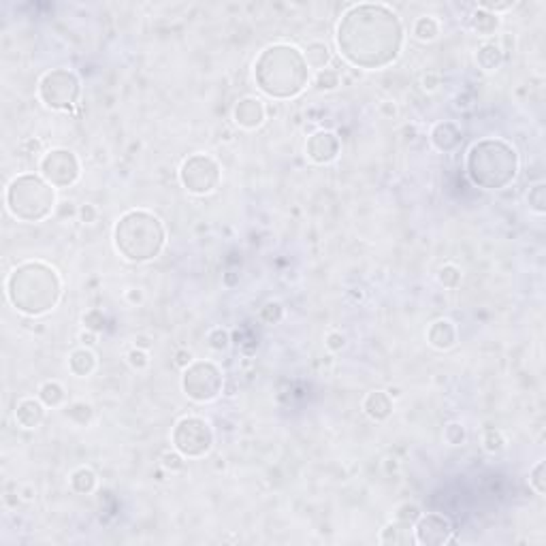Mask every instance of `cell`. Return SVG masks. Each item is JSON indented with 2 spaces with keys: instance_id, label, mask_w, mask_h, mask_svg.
Segmentation results:
<instances>
[{
  "instance_id": "32",
  "label": "cell",
  "mask_w": 546,
  "mask_h": 546,
  "mask_svg": "<svg viewBox=\"0 0 546 546\" xmlns=\"http://www.w3.org/2000/svg\"><path fill=\"white\" fill-rule=\"evenodd\" d=\"M482 448H484L486 452H491V455L501 452V450L506 448V438H503V433H501L499 429H489V431H484V435H482Z\"/></svg>"
},
{
  "instance_id": "34",
  "label": "cell",
  "mask_w": 546,
  "mask_h": 546,
  "mask_svg": "<svg viewBox=\"0 0 546 546\" xmlns=\"http://www.w3.org/2000/svg\"><path fill=\"white\" fill-rule=\"evenodd\" d=\"M160 465H162L165 469H169L171 474H175V472H182V469L186 467V457L173 448V450L162 452V457H160Z\"/></svg>"
},
{
  "instance_id": "33",
  "label": "cell",
  "mask_w": 546,
  "mask_h": 546,
  "mask_svg": "<svg viewBox=\"0 0 546 546\" xmlns=\"http://www.w3.org/2000/svg\"><path fill=\"white\" fill-rule=\"evenodd\" d=\"M207 344H209V348H211V350L222 352V350H226V348H228V344H230V335H228V331H226V329H222V327H213V329L207 333Z\"/></svg>"
},
{
  "instance_id": "12",
  "label": "cell",
  "mask_w": 546,
  "mask_h": 546,
  "mask_svg": "<svg viewBox=\"0 0 546 546\" xmlns=\"http://www.w3.org/2000/svg\"><path fill=\"white\" fill-rule=\"evenodd\" d=\"M412 531H414V544H420V546H444L455 542V527L450 518H446L440 512L420 514L418 520L412 525Z\"/></svg>"
},
{
  "instance_id": "2",
  "label": "cell",
  "mask_w": 546,
  "mask_h": 546,
  "mask_svg": "<svg viewBox=\"0 0 546 546\" xmlns=\"http://www.w3.org/2000/svg\"><path fill=\"white\" fill-rule=\"evenodd\" d=\"M254 82L271 99H295L310 84V67L299 48L276 43L254 60Z\"/></svg>"
},
{
  "instance_id": "6",
  "label": "cell",
  "mask_w": 546,
  "mask_h": 546,
  "mask_svg": "<svg viewBox=\"0 0 546 546\" xmlns=\"http://www.w3.org/2000/svg\"><path fill=\"white\" fill-rule=\"evenodd\" d=\"M9 213L22 222H43L56 211V188L35 173H22L13 177L5 192Z\"/></svg>"
},
{
  "instance_id": "4",
  "label": "cell",
  "mask_w": 546,
  "mask_h": 546,
  "mask_svg": "<svg viewBox=\"0 0 546 546\" xmlns=\"http://www.w3.org/2000/svg\"><path fill=\"white\" fill-rule=\"evenodd\" d=\"M520 167L518 152L503 139H480L465 156V173L469 182L484 190H503L516 179Z\"/></svg>"
},
{
  "instance_id": "11",
  "label": "cell",
  "mask_w": 546,
  "mask_h": 546,
  "mask_svg": "<svg viewBox=\"0 0 546 546\" xmlns=\"http://www.w3.org/2000/svg\"><path fill=\"white\" fill-rule=\"evenodd\" d=\"M39 171L54 188H69L82 175L77 156L67 147H54L45 152L39 160Z\"/></svg>"
},
{
  "instance_id": "13",
  "label": "cell",
  "mask_w": 546,
  "mask_h": 546,
  "mask_svg": "<svg viewBox=\"0 0 546 546\" xmlns=\"http://www.w3.org/2000/svg\"><path fill=\"white\" fill-rule=\"evenodd\" d=\"M342 143L333 130H316L306 143V156L314 165H329L340 156Z\"/></svg>"
},
{
  "instance_id": "46",
  "label": "cell",
  "mask_w": 546,
  "mask_h": 546,
  "mask_svg": "<svg viewBox=\"0 0 546 546\" xmlns=\"http://www.w3.org/2000/svg\"><path fill=\"white\" fill-rule=\"evenodd\" d=\"M96 338H99V333H94V331H90V329H86V331H82V333H79V344H82V346H86V348H92V346L96 344Z\"/></svg>"
},
{
  "instance_id": "7",
  "label": "cell",
  "mask_w": 546,
  "mask_h": 546,
  "mask_svg": "<svg viewBox=\"0 0 546 546\" xmlns=\"http://www.w3.org/2000/svg\"><path fill=\"white\" fill-rule=\"evenodd\" d=\"M37 94L41 103L54 111H69L82 94L79 77L69 69H52L39 79Z\"/></svg>"
},
{
  "instance_id": "1",
  "label": "cell",
  "mask_w": 546,
  "mask_h": 546,
  "mask_svg": "<svg viewBox=\"0 0 546 546\" xmlns=\"http://www.w3.org/2000/svg\"><path fill=\"white\" fill-rule=\"evenodd\" d=\"M403 24L386 5H352L340 20L335 43L344 60L363 71L393 65L403 50Z\"/></svg>"
},
{
  "instance_id": "38",
  "label": "cell",
  "mask_w": 546,
  "mask_h": 546,
  "mask_svg": "<svg viewBox=\"0 0 546 546\" xmlns=\"http://www.w3.org/2000/svg\"><path fill=\"white\" fill-rule=\"evenodd\" d=\"M529 484L535 489L537 495H544L546 493V482H544V461H537L531 472H529Z\"/></svg>"
},
{
  "instance_id": "18",
  "label": "cell",
  "mask_w": 546,
  "mask_h": 546,
  "mask_svg": "<svg viewBox=\"0 0 546 546\" xmlns=\"http://www.w3.org/2000/svg\"><path fill=\"white\" fill-rule=\"evenodd\" d=\"M363 412L376 420V423H382L386 420L391 414H393V399L386 391H372L365 395L363 399Z\"/></svg>"
},
{
  "instance_id": "21",
  "label": "cell",
  "mask_w": 546,
  "mask_h": 546,
  "mask_svg": "<svg viewBox=\"0 0 546 546\" xmlns=\"http://www.w3.org/2000/svg\"><path fill=\"white\" fill-rule=\"evenodd\" d=\"M303 58H306L308 67L318 73V71L329 69V65L333 60V52H331V48L325 41H312L303 50Z\"/></svg>"
},
{
  "instance_id": "41",
  "label": "cell",
  "mask_w": 546,
  "mask_h": 546,
  "mask_svg": "<svg viewBox=\"0 0 546 546\" xmlns=\"http://www.w3.org/2000/svg\"><path fill=\"white\" fill-rule=\"evenodd\" d=\"M77 213H79V209L75 207L73 201H60V203L56 205V211H54V216L60 218V220L73 218V216H77Z\"/></svg>"
},
{
  "instance_id": "43",
  "label": "cell",
  "mask_w": 546,
  "mask_h": 546,
  "mask_svg": "<svg viewBox=\"0 0 546 546\" xmlns=\"http://www.w3.org/2000/svg\"><path fill=\"white\" fill-rule=\"evenodd\" d=\"M440 84H442L440 73L429 71V73H425V75L420 77V86H423V90H425V92H435V90L440 88Z\"/></svg>"
},
{
  "instance_id": "5",
  "label": "cell",
  "mask_w": 546,
  "mask_h": 546,
  "mask_svg": "<svg viewBox=\"0 0 546 546\" xmlns=\"http://www.w3.org/2000/svg\"><path fill=\"white\" fill-rule=\"evenodd\" d=\"M167 243V230L158 216L145 209L122 213L113 226V245L128 262L154 260Z\"/></svg>"
},
{
  "instance_id": "17",
  "label": "cell",
  "mask_w": 546,
  "mask_h": 546,
  "mask_svg": "<svg viewBox=\"0 0 546 546\" xmlns=\"http://www.w3.org/2000/svg\"><path fill=\"white\" fill-rule=\"evenodd\" d=\"M45 418V403L35 397H24L16 403V423L22 429H37Z\"/></svg>"
},
{
  "instance_id": "24",
  "label": "cell",
  "mask_w": 546,
  "mask_h": 546,
  "mask_svg": "<svg viewBox=\"0 0 546 546\" xmlns=\"http://www.w3.org/2000/svg\"><path fill=\"white\" fill-rule=\"evenodd\" d=\"M440 30H442V26L433 16H423L412 24V37L416 41H423V43L435 41L440 37Z\"/></svg>"
},
{
  "instance_id": "15",
  "label": "cell",
  "mask_w": 546,
  "mask_h": 546,
  "mask_svg": "<svg viewBox=\"0 0 546 546\" xmlns=\"http://www.w3.org/2000/svg\"><path fill=\"white\" fill-rule=\"evenodd\" d=\"M429 141L438 152H444V154L452 152L461 143V128L450 120L438 122V124H433V128L429 133Z\"/></svg>"
},
{
  "instance_id": "39",
  "label": "cell",
  "mask_w": 546,
  "mask_h": 546,
  "mask_svg": "<svg viewBox=\"0 0 546 546\" xmlns=\"http://www.w3.org/2000/svg\"><path fill=\"white\" fill-rule=\"evenodd\" d=\"M84 327L90 329V331H94V333L103 331V327H105V316H103V312H101V310H90V312H86V314H84Z\"/></svg>"
},
{
  "instance_id": "35",
  "label": "cell",
  "mask_w": 546,
  "mask_h": 546,
  "mask_svg": "<svg viewBox=\"0 0 546 546\" xmlns=\"http://www.w3.org/2000/svg\"><path fill=\"white\" fill-rule=\"evenodd\" d=\"M420 514H423L420 508L412 501H406V503L397 506V510H395V518L401 520V523H408V525H414Z\"/></svg>"
},
{
  "instance_id": "28",
  "label": "cell",
  "mask_w": 546,
  "mask_h": 546,
  "mask_svg": "<svg viewBox=\"0 0 546 546\" xmlns=\"http://www.w3.org/2000/svg\"><path fill=\"white\" fill-rule=\"evenodd\" d=\"M340 82H342L340 73L329 67V69L316 73V77H314V88H316L318 92H333V90H338Z\"/></svg>"
},
{
  "instance_id": "49",
  "label": "cell",
  "mask_w": 546,
  "mask_h": 546,
  "mask_svg": "<svg viewBox=\"0 0 546 546\" xmlns=\"http://www.w3.org/2000/svg\"><path fill=\"white\" fill-rule=\"evenodd\" d=\"M386 393H389V395H391V399H397V397H399V395H401V393H399V389H393V386H391V389H389V391H386Z\"/></svg>"
},
{
  "instance_id": "20",
  "label": "cell",
  "mask_w": 546,
  "mask_h": 546,
  "mask_svg": "<svg viewBox=\"0 0 546 546\" xmlns=\"http://www.w3.org/2000/svg\"><path fill=\"white\" fill-rule=\"evenodd\" d=\"M378 542H380V544H412V542H414L412 525L401 523V520L395 518V520L386 523V525L380 529Z\"/></svg>"
},
{
  "instance_id": "19",
  "label": "cell",
  "mask_w": 546,
  "mask_h": 546,
  "mask_svg": "<svg viewBox=\"0 0 546 546\" xmlns=\"http://www.w3.org/2000/svg\"><path fill=\"white\" fill-rule=\"evenodd\" d=\"M96 369V355L92 352V348H77L71 352L69 357V372L75 376V378H88L92 376Z\"/></svg>"
},
{
  "instance_id": "47",
  "label": "cell",
  "mask_w": 546,
  "mask_h": 546,
  "mask_svg": "<svg viewBox=\"0 0 546 546\" xmlns=\"http://www.w3.org/2000/svg\"><path fill=\"white\" fill-rule=\"evenodd\" d=\"M380 113H384V116H389V118L397 116V105H395V101H384V103L380 105Z\"/></svg>"
},
{
  "instance_id": "16",
  "label": "cell",
  "mask_w": 546,
  "mask_h": 546,
  "mask_svg": "<svg viewBox=\"0 0 546 546\" xmlns=\"http://www.w3.org/2000/svg\"><path fill=\"white\" fill-rule=\"evenodd\" d=\"M457 340H459L457 327H455V323L448 321V318H440V321L431 323L429 329H427V342H429V346L435 348V350H442V352H444V350H450V348L457 344Z\"/></svg>"
},
{
  "instance_id": "37",
  "label": "cell",
  "mask_w": 546,
  "mask_h": 546,
  "mask_svg": "<svg viewBox=\"0 0 546 546\" xmlns=\"http://www.w3.org/2000/svg\"><path fill=\"white\" fill-rule=\"evenodd\" d=\"M126 361H128V365L133 367V369H137V372H143V369H147V365H150V355H147V350H141V348H130L128 352H126Z\"/></svg>"
},
{
  "instance_id": "48",
  "label": "cell",
  "mask_w": 546,
  "mask_h": 546,
  "mask_svg": "<svg viewBox=\"0 0 546 546\" xmlns=\"http://www.w3.org/2000/svg\"><path fill=\"white\" fill-rule=\"evenodd\" d=\"M135 346L141 348V350H147V348H152V338H147V335H137V338H135Z\"/></svg>"
},
{
  "instance_id": "3",
  "label": "cell",
  "mask_w": 546,
  "mask_h": 546,
  "mask_svg": "<svg viewBox=\"0 0 546 546\" xmlns=\"http://www.w3.org/2000/svg\"><path fill=\"white\" fill-rule=\"evenodd\" d=\"M62 295L58 271L43 260L18 264L7 278V297L11 306L26 316H43L52 312Z\"/></svg>"
},
{
  "instance_id": "36",
  "label": "cell",
  "mask_w": 546,
  "mask_h": 546,
  "mask_svg": "<svg viewBox=\"0 0 546 546\" xmlns=\"http://www.w3.org/2000/svg\"><path fill=\"white\" fill-rule=\"evenodd\" d=\"M260 318H262L264 323H269V325H278V323L284 318V308H282V303H278V301L264 303V308L260 310Z\"/></svg>"
},
{
  "instance_id": "10",
  "label": "cell",
  "mask_w": 546,
  "mask_h": 546,
  "mask_svg": "<svg viewBox=\"0 0 546 546\" xmlns=\"http://www.w3.org/2000/svg\"><path fill=\"white\" fill-rule=\"evenodd\" d=\"M179 182L190 194H209L220 184V165L207 154H192L179 167Z\"/></svg>"
},
{
  "instance_id": "30",
  "label": "cell",
  "mask_w": 546,
  "mask_h": 546,
  "mask_svg": "<svg viewBox=\"0 0 546 546\" xmlns=\"http://www.w3.org/2000/svg\"><path fill=\"white\" fill-rule=\"evenodd\" d=\"M527 203H529V209L537 216H542L546 211V186L544 184H535L529 188V194H527Z\"/></svg>"
},
{
  "instance_id": "8",
  "label": "cell",
  "mask_w": 546,
  "mask_h": 546,
  "mask_svg": "<svg viewBox=\"0 0 546 546\" xmlns=\"http://www.w3.org/2000/svg\"><path fill=\"white\" fill-rule=\"evenodd\" d=\"M182 391L196 403H209L224 391V376L211 361H192L182 374Z\"/></svg>"
},
{
  "instance_id": "14",
  "label": "cell",
  "mask_w": 546,
  "mask_h": 546,
  "mask_svg": "<svg viewBox=\"0 0 546 546\" xmlns=\"http://www.w3.org/2000/svg\"><path fill=\"white\" fill-rule=\"evenodd\" d=\"M233 120L243 130H256L267 120V105L256 96H243L233 107Z\"/></svg>"
},
{
  "instance_id": "44",
  "label": "cell",
  "mask_w": 546,
  "mask_h": 546,
  "mask_svg": "<svg viewBox=\"0 0 546 546\" xmlns=\"http://www.w3.org/2000/svg\"><path fill=\"white\" fill-rule=\"evenodd\" d=\"M194 361V357H192V352L190 350H186V348H179L177 352H175V363L182 367V369H186L190 363Z\"/></svg>"
},
{
  "instance_id": "45",
  "label": "cell",
  "mask_w": 546,
  "mask_h": 546,
  "mask_svg": "<svg viewBox=\"0 0 546 546\" xmlns=\"http://www.w3.org/2000/svg\"><path fill=\"white\" fill-rule=\"evenodd\" d=\"M124 299H126L130 306H139V303H143V291H141V289H128V291L124 293Z\"/></svg>"
},
{
  "instance_id": "42",
  "label": "cell",
  "mask_w": 546,
  "mask_h": 546,
  "mask_svg": "<svg viewBox=\"0 0 546 546\" xmlns=\"http://www.w3.org/2000/svg\"><path fill=\"white\" fill-rule=\"evenodd\" d=\"M77 218H79L84 224H94V222L99 220V209H96L92 203H84V205L79 207V213H77Z\"/></svg>"
},
{
  "instance_id": "23",
  "label": "cell",
  "mask_w": 546,
  "mask_h": 546,
  "mask_svg": "<svg viewBox=\"0 0 546 546\" xmlns=\"http://www.w3.org/2000/svg\"><path fill=\"white\" fill-rule=\"evenodd\" d=\"M476 62L486 73L497 71L503 65V50L499 45H495V43H482L476 50Z\"/></svg>"
},
{
  "instance_id": "29",
  "label": "cell",
  "mask_w": 546,
  "mask_h": 546,
  "mask_svg": "<svg viewBox=\"0 0 546 546\" xmlns=\"http://www.w3.org/2000/svg\"><path fill=\"white\" fill-rule=\"evenodd\" d=\"M465 440H467V429H465L463 423L450 420V423L444 427V442H446L448 446H461V444H465Z\"/></svg>"
},
{
  "instance_id": "31",
  "label": "cell",
  "mask_w": 546,
  "mask_h": 546,
  "mask_svg": "<svg viewBox=\"0 0 546 546\" xmlns=\"http://www.w3.org/2000/svg\"><path fill=\"white\" fill-rule=\"evenodd\" d=\"M438 282L444 286V289H457L461 284V269L452 262L444 264L440 271H438Z\"/></svg>"
},
{
  "instance_id": "25",
  "label": "cell",
  "mask_w": 546,
  "mask_h": 546,
  "mask_svg": "<svg viewBox=\"0 0 546 546\" xmlns=\"http://www.w3.org/2000/svg\"><path fill=\"white\" fill-rule=\"evenodd\" d=\"M69 482H71V489H73L75 493H79V495H88V493H92V491L96 489L99 478H96V474H94V469H92V467L82 465V467L73 469V474H71Z\"/></svg>"
},
{
  "instance_id": "27",
  "label": "cell",
  "mask_w": 546,
  "mask_h": 546,
  "mask_svg": "<svg viewBox=\"0 0 546 546\" xmlns=\"http://www.w3.org/2000/svg\"><path fill=\"white\" fill-rule=\"evenodd\" d=\"M65 416H67L71 423H75L77 427H86V425H90V420H92V416H94V410H92V406L86 403V401H73V403H69V406L65 408Z\"/></svg>"
},
{
  "instance_id": "22",
  "label": "cell",
  "mask_w": 546,
  "mask_h": 546,
  "mask_svg": "<svg viewBox=\"0 0 546 546\" xmlns=\"http://www.w3.org/2000/svg\"><path fill=\"white\" fill-rule=\"evenodd\" d=\"M469 28L478 37H493L499 28V16H493V13L476 7L469 16Z\"/></svg>"
},
{
  "instance_id": "9",
  "label": "cell",
  "mask_w": 546,
  "mask_h": 546,
  "mask_svg": "<svg viewBox=\"0 0 546 546\" xmlns=\"http://www.w3.org/2000/svg\"><path fill=\"white\" fill-rule=\"evenodd\" d=\"M171 444L186 459H201L213 448V429L201 416H184L171 431Z\"/></svg>"
},
{
  "instance_id": "40",
  "label": "cell",
  "mask_w": 546,
  "mask_h": 546,
  "mask_svg": "<svg viewBox=\"0 0 546 546\" xmlns=\"http://www.w3.org/2000/svg\"><path fill=\"white\" fill-rule=\"evenodd\" d=\"M325 346L331 352H340V350L346 348V335L342 331H329L327 338H325Z\"/></svg>"
},
{
  "instance_id": "26",
  "label": "cell",
  "mask_w": 546,
  "mask_h": 546,
  "mask_svg": "<svg viewBox=\"0 0 546 546\" xmlns=\"http://www.w3.org/2000/svg\"><path fill=\"white\" fill-rule=\"evenodd\" d=\"M39 399L45 403V408H60L67 401V391L60 382L48 380L39 386Z\"/></svg>"
}]
</instances>
